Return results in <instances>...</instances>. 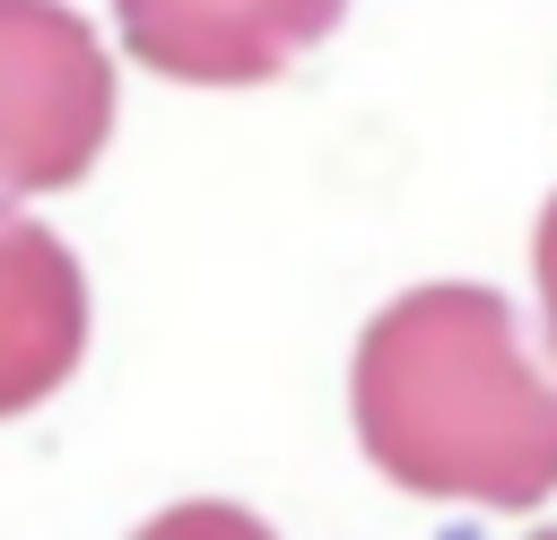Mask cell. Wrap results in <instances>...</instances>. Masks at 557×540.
I'll use <instances>...</instances> for the list:
<instances>
[{
	"instance_id": "6da1fadb",
	"label": "cell",
	"mask_w": 557,
	"mask_h": 540,
	"mask_svg": "<svg viewBox=\"0 0 557 540\" xmlns=\"http://www.w3.org/2000/svg\"><path fill=\"white\" fill-rule=\"evenodd\" d=\"M348 418L400 496L479 514L557 496V375L531 357L522 314L479 279L409 287L357 331Z\"/></svg>"
},
{
	"instance_id": "7a4b0ae2",
	"label": "cell",
	"mask_w": 557,
	"mask_h": 540,
	"mask_svg": "<svg viewBox=\"0 0 557 540\" xmlns=\"http://www.w3.org/2000/svg\"><path fill=\"white\" fill-rule=\"evenodd\" d=\"M113 139V61L70 0H0V200L70 192Z\"/></svg>"
},
{
	"instance_id": "3957f363",
	"label": "cell",
	"mask_w": 557,
	"mask_h": 540,
	"mask_svg": "<svg viewBox=\"0 0 557 540\" xmlns=\"http://www.w3.org/2000/svg\"><path fill=\"white\" fill-rule=\"evenodd\" d=\"M339 17L348 0H113L122 52L174 87H270Z\"/></svg>"
},
{
	"instance_id": "277c9868",
	"label": "cell",
	"mask_w": 557,
	"mask_h": 540,
	"mask_svg": "<svg viewBox=\"0 0 557 540\" xmlns=\"http://www.w3.org/2000/svg\"><path fill=\"white\" fill-rule=\"evenodd\" d=\"M78 357H87V270L52 226L0 200V418L52 401Z\"/></svg>"
},
{
	"instance_id": "5b68a950",
	"label": "cell",
	"mask_w": 557,
	"mask_h": 540,
	"mask_svg": "<svg viewBox=\"0 0 557 540\" xmlns=\"http://www.w3.org/2000/svg\"><path fill=\"white\" fill-rule=\"evenodd\" d=\"M531 279H540V322H548V357H557V192H548L540 235H531Z\"/></svg>"
}]
</instances>
